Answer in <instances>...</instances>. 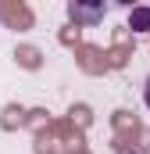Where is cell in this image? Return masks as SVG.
Segmentation results:
<instances>
[{"instance_id": "1", "label": "cell", "mask_w": 150, "mask_h": 154, "mask_svg": "<svg viewBox=\"0 0 150 154\" xmlns=\"http://www.w3.org/2000/svg\"><path fill=\"white\" fill-rule=\"evenodd\" d=\"M68 14L79 25H97L104 18V4H68Z\"/></svg>"}, {"instance_id": "2", "label": "cell", "mask_w": 150, "mask_h": 154, "mask_svg": "<svg viewBox=\"0 0 150 154\" xmlns=\"http://www.w3.org/2000/svg\"><path fill=\"white\" fill-rule=\"evenodd\" d=\"M132 29H150V7L147 11H132Z\"/></svg>"}, {"instance_id": "3", "label": "cell", "mask_w": 150, "mask_h": 154, "mask_svg": "<svg viewBox=\"0 0 150 154\" xmlns=\"http://www.w3.org/2000/svg\"><path fill=\"white\" fill-rule=\"evenodd\" d=\"M143 97H147V108H150V79H147V86H143Z\"/></svg>"}]
</instances>
